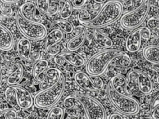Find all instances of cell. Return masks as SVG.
<instances>
[{
	"label": "cell",
	"instance_id": "ab89813d",
	"mask_svg": "<svg viewBox=\"0 0 159 119\" xmlns=\"http://www.w3.org/2000/svg\"><path fill=\"white\" fill-rule=\"evenodd\" d=\"M1 2L3 4H14L19 2L18 0H1Z\"/></svg>",
	"mask_w": 159,
	"mask_h": 119
},
{
	"label": "cell",
	"instance_id": "5b68a950",
	"mask_svg": "<svg viewBox=\"0 0 159 119\" xmlns=\"http://www.w3.org/2000/svg\"><path fill=\"white\" fill-rule=\"evenodd\" d=\"M16 20L18 29L27 39L39 41L46 37L47 30L45 26L40 22L26 19L19 10L16 13Z\"/></svg>",
	"mask_w": 159,
	"mask_h": 119
},
{
	"label": "cell",
	"instance_id": "ac0fdd59",
	"mask_svg": "<svg viewBox=\"0 0 159 119\" xmlns=\"http://www.w3.org/2000/svg\"><path fill=\"white\" fill-rule=\"evenodd\" d=\"M12 68V72L7 78V83L10 86L17 85L23 78L24 67L21 63H16L13 65Z\"/></svg>",
	"mask_w": 159,
	"mask_h": 119
},
{
	"label": "cell",
	"instance_id": "ba28073f",
	"mask_svg": "<svg viewBox=\"0 0 159 119\" xmlns=\"http://www.w3.org/2000/svg\"><path fill=\"white\" fill-rule=\"evenodd\" d=\"M151 31L148 27H139L131 32L126 38L125 47L128 52L135 53L141 46L142 39L150 38Z\"/></svg>",
	"mask_w": 159,
	"mask_h": 119
},
{
	"label": "cell",
	"instance_id": "7bdbcfd3",
	"mask_svg": "<svg viewBox=\"0 0 159 119\" xmlns=\"http://www.w3.org/2000/svg\"><path fill=\"white\" fill-rule=\"evenodd\" d=\"M16 119H17V118H16Z\"/></svg>",
	"mask_w": 159,
	"mask_h": 119
},
{
	"label": "cell",
	"instance_id": "9a60e30c",
	"mask_svg": "<svg viewBox=\"0 0 159 119\" xmlns=\"http://www.w3.org/2000/svg\"><path fill=\"white\" fill-rule=\"evenodd\" d=\"M0 29V48L3 51H9L12 49L14 44L12 33L2 24H1Z\"/></svg>",
	"mask_w": 159,
	"mask_h": 119
},
{
	"label": "cell",
	"instance_id": "e0dca14e",
	"mask_svg": "<svg viewBox=\"0 0 159 119\" xmlns=\"http://www.w3.org/2000/svg\"><path fill=\"white\" fill-rule=\"evenodd\" d=\"M48 60L45 59L39 60L35 63L32 69V76L36 81L41 82L45 78L43 73L46 72L49 66Z\"/></svg>",
	"mask_w": 159,
	"mask_h": 119
},
{
	"label": "cell",
	"instance_id": "e575fe53",
	"mask_svg": "<svg viewBox=\"0 0 159 119\" xmlns=\"http://www.w3.org/2000/svg\"><path fill=\"white\" fill-rule=\"evenodd\" d=\"M59 9L58 5L55 2L53 1H51V6H50L49 16H52L55 15Z\"/></svg>",
	"mask_w": 159,
	"mask_h": 119
},
{
	"label": "cell",
	"instance_id": "d4e9b609",
	"mask_svg": "<svg viewBox=\"0 0 159 119\" xmlns=\"http://www.w3.org/2000/svg\"><path fill=\"white\" fill-rule=\"evenodd\" d=\"M52 25L56 26L59 28L63 32L66 33H70L74 30L73 25L66 20L60 19L54 20L52 22Z\"/></svg>",
	"mask_w": 159,
	"mask_h": 119
},
{
	"label": "cell",
	"instance_id": "b9f144b4",
	"mask_svg": "<svg viewBox=\"0 0 159 119\" xmlns=\"http://www.w3.org/2000/svg\"><path fill=\"white\" fill-rule=\"evenodd\" d=\"M158 6H159V1H158Z\"/></svg>",
	"mask_w": 159,
	"mask_h": 119
},
{
	"label": "cell",
	"instance_id": "30bf717a",
	"mask_svg": "<svg viewBox=\"0 0 159 119\" xmlns=\"http://www.w3.org/2000/svg\"><path fill=\"white\" fill-rule=\"evenodd\" d=\"M129 80H135L139 91L145 95H148L152 92L153 84L150 77L143 72L132 70L127 74Z\"/></svg>",
	"mask_w": 159,
	"mask_h": 119
},
{
	"label": "cell",
	"instance_id": "7402d4cb",
	"mask_svg": "<svg viewBox=\"0 0 159 119\" xmlns=\"http://www.w3.org/2000/svg\"><path fill=\"white\" fill-rule=\"evenodd\" d=\"M63 73L59 69L56 68H51L47 69L45 73L48 87L52 86L59 82Z\"/></svg>",
	"mask_w": 159,
	"mask_h": 119
},
{
	"label": "cell",
	"instance_id": "f1b7e54d",
	"mask_svg": "<svg viewBox=\"0 0 159 119\" xmlns=\"http://www.w3.org/2000/svg\"><path fill=\"white\" fill-rule=\"evenodd\" d=\"M4 94H5V99L9 104L11 105L12 106H15V105L18 106L16 102L14 91L11 86H10L9 87L6 88Z\"/></svg>",
	"mask_w": 159,
	"mask_h": 119
},
{
	"label": "cell",
	"instance_id": "7a4b0ae2",
	"mask_svg": "<svg viewBox=\"0 0 159 119\" xmlns=\"http://www.w3.org/2000/svg\"><path fill=\"white\" fill-rule=\"evenodd\" d=\"M125 54L122 50L111 48L99 51L92 56L86 62V73L91 76L99 77L106 72L112 61L119 59Z\"/></svg>",
	"mask_w": 159,
	"mask_h": 119
},
{
	"label": "cell",
	"instance_id": "d6986e66",
	"mask_svg": "<svg viewBox=\"0 0 159 119\" xmlns=\"http://www.w3.org/2000/svg\"><path fill=\"white\" fill-rule=\"evenodd\" d=\"M113 89L120 94L127 95V79L121 74L113 76L109 81Z\"/></svg>",
	"mask_w": 159,
	"mask_h": 119
},
{
	"label": "cell",
	"instance_id": "cb8c5ba5",
	"mask_svg": "<svg viewBox=\"0 0 159 119\" xmlns=\"http://www.w3.org/2000/svg\"><path fill=\"white\" fill-rule=\"evenodd\" d=\"M63 105L66 108L69 110H84L81 102L75 95H70L65 98Z\"/></svg>",
	"mask_w": 159,
	"mask_h": 119
},
{
	"label": "cell",
	"instance_id": "7c38bea8",
	"mask_svg": "<svg viewBox=\"0 0 159 119\" xmlns=\"http://www.w3.org/2000/svg\"><path fill=\"white\" fill-rule=\"evenodd\" d=\"M77 35L69 41L67 44V47L69 51H74L80 49L84 44L86 40V29L82 25L77 26L76 28Z\"/></svg>",
	"mask_w": 159,
	"mask_h": 119
},
{
	"label": "cell",
	"instance_id": "52a82bcc",
	"mask_svg": "<svg viewBox=\"0 0 159 119\" xmlns=\"http://www.w3.org/2000/svg\"><path fill=\"white\" fill-rule=\"evenodd\" d=\"M80 100L88 119H107V113L103 105L96 99L83 94H75Z\"/></svg>",
	"mask_w": 159,
	"mask_h": 119
},
{
	"label": "cell",
	"instance_id": "4316f807",
	"mask_svg": "<svg viewBox=\"0 0 159 119\" xmlns=\"http://www.w3.org/2000/svg\"><path fill=\"white\" fill-rule=\"evenodd\" d=\"M64 110L59 107H53L48 112L45 119H63ZM37 119H42L37 118Z\"/></svg>",
	"mask_w": 159,
	"mask_h": 119
},
{
	"label": "cell",
	"instance_id": "9c48e42d",
	"mask_svg": "<svg viewBox=\"0 0 159 119\" xmlns=\"http://www.w3.org/2000/svg\"><path fill=\"white\" fill-rule=\"evenodd\" d=\"M74 79L77 85L86 91H99L104 87V82L100 77H96L92 80L87 73L83 72L76 73Z\"/></svg>",
	"mask_w": 159,
	"mask_h": 119
},
{
	"label": "cell",
	"instance_id": "d590c367",
	"mask_svg": "<svg viewBox=\"0 0 159 119\" xmlns=\"http://www.w3.org/2000/svg\"><path fill=\"white\" fill-rule=\"evenodd\" d=\"M72 6L75 8H79L82 7L87 2V1L85 0H74L71 2Z\"/></svg>",
	"mask_w": 159,
	"mask_h": 119
},
{
	"label": "cell",
	"instance_id": "ee69618b",
	"mask_svg": "<svg viewBox=\"0 0 159 119\" xmlns=\"http://www.w3.org/2000/svg\"><path fill=\"white\" fill-rule=\"evenodd\" d=\"M158 68H159V66H158Z\"/></svg>",
	"mask_w": 159,
	"mask_h": 119
},
{
	"label": "cell",
	"instance_id": "8992f818",
	"mask_svg": "<svg viewBox=\"0 0 159 119\" xmlns=\"http://www.w3.org/2000/svg\"><path fill=\"white\" fill-rule=\"evenodd\" d=\"M150 8V2L148 0L142 1L139 6L132 11L122 16L120 25L126 29H135L146 20Z\"/></svg>",
	"mask_w": 159,
	"mask_h": 119
},
{
	"label": "cell",
	"instance_id": "f35d334b",
	"mask_svg": "<svg viewBox=\"0 0 159 119\" xmlns=\"http://www.w3.org/2000/svg\"><path fill=\"white\" fill-rule=\"evenodd\" d=\"M109 119H124L122 116L119 113H112L110 116Z\"/></svg>",
	"mask_w": 159,
	"mask_h": 119
},
{
	"label": "cell",
	"instance_id": "83f0119b",
	"mask_svg": "<svg viewBox=\"0 0 159 119\" xmlns=\"http://www.w3.org/2000/svg\"><path fill=\"white\" fill-rule=\"evenodd\" d=\"M51 1L49 0H40L36 1V5L39 10L43 14L49 15Z\"/></svg>",
	"mask_w": 159,
	"mask_h": 119
},
{
	"label": "cell",
	"instance_id": "836d02e7",
	"mask_svg": "<svg viewBox=\"0 0 159 119\" xmlns=\"http://www.w3.org/2000/svg\"><path fill=\"white\" fill-rule=\"evenodd\" d=\"M0 8H1L2 14H3L5 16H11L13 13V10L12 8L10 7L4 6H2V4H1Z\"/></svg>",
	"mask_w": 159,
	"mask_h": 119
},
{
	"label": "cell",
	"instance_id": "603a6c76",
	"mask_svg": "<svg viewBox=\"0 0 159 119\" xmlns=\"http://www.w3.org/2000/svg\"><path fill=\"white\" fill-rule=\"evenodd\" d=\"M93 35L95 41L100 46L107 49H110L113 45L112 40L108 36L97 29L94 30Z\"/></svg>",
	"mask_w": 159,
	"mask_h": 119
},
{
	"label": "cell",
	"instance_id": "74e56055",
	"mask_svg": "<svg viewBox=\"0 0 159 119\" xmlns=\"http://www.w3.org/2000/svg\"><path fill=\"white\" fill-rule=\"evenodd\" d=\"M152 113L153 119H159V107L155 109Z\"/></svg>",
	"mask_w": 159,
	"mask_h": 119
},
{
	"label": "cell",
	"instance_id": "277c9868",
	"mask_svg": "<svg viewBox=\"0 0 159 119\" xmlns=\"http://www.w3.org/2000/svg\"><path fill=\"white\" fill-rule=\"evenodd\" d=\"M107 90L110 102L119 112L126 115H135L139 112L140 105L136 99L116 92L110 82Z\"/></svg>",
	"mask_w": 159,
	"mask_h": 119
},
{
	"label": "cell",
	"instance_id": "ffe728a7",
	"mask_svg": "<svg viewBox=\"0 0 159 119\" xmlns=\"http://www.w3.org/2000/svg\"><path fill=\"white\" fill-rule=\"evenodd\" d=\"M145 59L152 64L159 66V46L150 45L146 46L143 50Z\"/></svg>",
	"mask_w": 159,
	"mask_h": 119
},
{
	"label": "cell",
	"instance_id": "2e32d148",
	"mask_svg": "<svg viewBox=\"0 0 159 119\" xmlns=\"http://www.w3.org/2000/svg\"><path fill=\"white\" fill-rule=\"evenodd\" d=\"M58 56L63 58L70 65L76 67H81L85 64L84 59L74 51H66L58 54Z\"/></svg>",
	"mask_w": 159,
	"mask_h": 119
},
{
	"label": "cell",
	"instance_id": "f546056e",
	"mask_svg": "<svg viewBox=\"0 0 159 119\" xmlns=\"http://www.w3.org/2000/svg\"><path fill=\"white\" fill-rule=\"evenodd\" d=\"M17 112L13 109H7L1 111L0 113V119H16Z\"/></svg>",
	"mask_w": 159,
	"mask_h": 119
},
{
	"label": "cell",
	"instance_id": "8d00e7d4",
	"mask_svg": "<svg viewBox=\"0 0 159 119\" xmlns=\"http://www.w3.org/2000/svg\"><path fill=\"white\" fill-rule=\"evenodd\" d=\"M54 61L59 66H63L66 62V61L63 58L58 56H56L54 58Z\"/></svg>",
	"mask_w": 159,
	"mask_h": 119
},
{
	"label": "cell",
	"instance_id": "60d3db41",
	"mask_svg": "<svg viewBox=\"0 0 159 119\" xmlns=\"http://www.w3.org/2000/svg\"><path fill=\"white\" fill-rule=\"evenodd\" d=\"M107 1L105 0H95V2L98 4H103L105 3Z\"/></svg>",
	"mask_w": 159,
	"mask_h": 119
},
{
	"label": "cell",
	"instance_id": "6da1fadb",
	"mask_svg": "<svg viewBox=\"0 0 159 119\" xmlns=\"http://www.w3.org/2000/svg\"><path fill=\"white\" fill-rule=\"evenodd\" d=\"M123 9V5L120 1H108L95 16L88 20L79 21L85 28L94 29L105 28L121 18Z\"/></svg>",
	"mask_w": 159,
	"mask_h": 119
},
{
	"label": "cell",
	"instance_id": "44dd1931",
	"mask_svg": "<svg viewBox=\"0 0 159 119\" xmlns=\"http://www.w3.org/2000/svg\"><path fill=\"white\" fill-rule=\"evenodd\" d=\"M36 6L32 2H26L20 7L19 11L22 16L26 19L30 21H37L36 16Z\"/></svg>",
	"mask_w": 159,
	"mask_h": 119
},
{
	"label": "cell",
	"instance_id": "4fadbf2b",
	"mask_svg": "<svg viewBox=\"0 0 159 119\" xmlns=\"http://www.w3.org/2000/svg\"><path fill=\"white\" fill-rule=\"evenodd\" d=\"M64 33L59 29H54L47 33L44 42V48L47 54L50 50L59 44L64 39Z\"/></svg>",
	"mask_w": 159,
	"mask_h": 119
},
{
	"label": "cell",
	"instance_id": "4dcf8cb0",
	"mask_svg": "<svg viewBox=\"0 0 159 119\" xmlns=\"http://www.w3.org/2000/svg\"><path fill=\"white\" fill-rule=\"evenodd\" d=\"M147 26L150 30L159 32V18L152 17L149 19L147 22Z\"/></svg>",
	"mask_w": 159,
	"mask_h": 119
},
{
	"label": "cell",
	"instance_id": "484cf974",
	"mask_svg": "<svg viewBox=\"0 0 159 119\" xmlns=\"http://www.w3.org/2000/svg\"><path fill=\"white\" fill-rule=\"evenodd\" d=\"M62 7L60 11V15L62 19L66 20L69 18L73 12V6L70 1H61Z\"/></svg>",
	"mask_w": 159,
	"mask_h": 119
},
{
	"label": "cell",
	"instance_id": "3957f363",
	"mask_svg": "<svg viewBox=\"0 0 159 119\" xmlns=\"http://www.w3.org/2000/svg\"><path fill=\"white\" fill-rule=\"evenodd\" d=\"M66 87L64 74L58 82L38 92L34 98V105L38 108H53L62 98Z\"/></svg>",
	"mask_w": 159,
	"mask_h": 119
},
{
	"label": "cell",
	"instance_id": "8fae6325",
	"mask_svg": "<svg viewBox=\"0 0 159 119\" xmlns=\"http://www.w3.org/2000/svg\"><path fill=\"white\" fill-rule=\"evenodd\" d=\"M10 86L14 91L16 102L19 108L26 110L32 107L34 104V99L26 89L18 85Z\"/></svg>",
	"mask_w": 159,
	"mask_h": 119
},
{
	"label": "cell",
	"instance_id": "1f68e13d",
	"mask_svg": "<svg viewBox=\"0 0 159 119\" xmlns=\"http://www.w3.org/2000/svg\"><path fill=\"white\" fill-rule=\"evenodd\" d=\"M119 63L122 67L127 68L131 65V59L128 55L125 54L119 59Z\"/></svg>",
	"mask_w": 159,
	"mask_h": 119
},
{
	"label": "cell",
	"instance_id": "5bb4252c",
	"mask_svg": "<svg viewBox=\"0 0 159 119\" xmlns=\"http://www.w3.org/2000/svg\"><path fill=\"white\" fill-rule=\"evenodd\" d=\"M31 48V42L27 38H21L17 42L16 44L17 54L22 59L25 61H34L32 58Z\"/></svg>",
	"mask_w": 159,
	"mask_h": 119
},
{
	"label": "cell",
	"instance_id": "d6a6232c",
	"mask_svg": "<svg viewBox=\"0 0 159 119\" xmlns=\"http://www.w3.org/2000/svg\"><path fill=\"white\" fill-rule=\"evenodd\" d=\"M159 107V93L152 99L150 105V111L152 112L155 109Z\"/></svg>",
	"mask_w": 159,
	"mask_h": 119
}]
</instances>
